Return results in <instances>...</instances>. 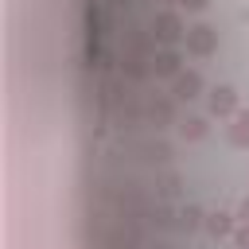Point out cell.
Returning <instances> with one entry per match:
<instances>
[{
    "mask_svg": "<svg viewBox=\"0 0 249 249\" xmlns=\"http://www.w3.org/2000/svg\"><path fill=\"white\" fill-rule=\"evenodd\" d=\"M187 51H191L195 58H210V54L218 51V31H214L210 23H195V27H187Z\"/></svg>",
    "mask_w": 249,
    "mask_h": 249,
    "instance_id": "cell-1",
    "label": "cell"
},
{
    "mask_svg": "<svg viewBox=\"0 0 249 249\" xmlns=\"http://www.w3.org/2000/svg\"><path fill=\"white\" fill-rule=\"evenodd\" d=\"M152 35H156V43H163V47H175L179 39H187V31H183V23H179L175 12H160L156 23H152Z\"/></svg>",
    "mask_w": 249,
    "mask_h": 249,
    "instance_id": "cell-2",
    "label": "cell"
},
{
    "mask_svg": "<svg viewBox=\"0 0 249 249\" xmlns=\"http://www.w3.org/2000/svg\"><path fill=\"white\" fill-rule=\"evenodd\" d=\"M210 113L214 117H233L237 113V89L233 86H214L210 89Z\"/></svg>",
    "mask_w": 249,
    "mask_h": 249,
    "instance_id": "cell-3",
    "label": "cell"
},
{
    "mask_svg": "<svg viewBox=\"0 0 249 249\" xmlns=\"http://www.w3.org/2000/svg\"><path fill=\"white\" fill-rule=\"evenodd\" d=\"M179 51H171V47H163V51H156V58H152V74L156 78H179L183 70H179Z\"/></svg>",
    "mask_w": 249,
    "mask_h": 249,
    "instance_id": "cell-4",
    "label": "cell"
},
{
    "mask_svg": "<svg viewBox=\"0 0 249 249\" xmlns=\"http://www.w3.org/2000/svg\"><path fill=\"white\" fill-rule=\"evenodd\" d=\"M198 89H202V78H198L195 70H187V74H179V78H175V86H171V93H175V101H191V97H198Z\"/></svg>",
    "mask_w": 249,
    "mask_h": 249,
    "instance_id": "cell-5",
    "label": "cell"
},
{
    "mask_svg": "<svg viewBox=\"0 0 249 249\" xmlns=\"http://www.w3.org/2000/svg\"><path fill=\"white\" fill-rule=\"evenodd\" d=\"M233 214H226V210H214V214H206V233L210 237H233Z\"/></svg>",
    "mask_w": 249,
    "mask_h": 249,
    "instance_id": "cell-6",
    "label": "cell"
},
{
    "mask_svg": "<svg viewBox=\"0 0 249 249\" xmlns=\"http://www.w3.org/2000/svg\"><path fill=\"white\" fill-rule=\"evenodd\" d=\"M230 144H233V148H249V109H237V113H233Z\"/></svg>",
    "mask_w": 249,
    "mask_h": 249,
    "instance_id": "cell-7",
    "label": "cell"
},
{
    "mask_svg": "<svg viewBox=\"0 0 249 249\" xmlns=\"http://www.w3.org/2000/svg\"><path fill=\"white\" fill-rule=\"evenodd\" d=\"M179 132H183V140H202V136H206V121H202V117H187V121L179 124Z\"/></svg>",
    "mask_w": 249,
    "mask_h": 249,
    "instance_id": "cell-8",
    "label": "cell"
},
{
    "mask_svg": "<svg viewBox=\"0 0 249 249\" xmlns=\"http://www.w3.org/2000/svg\"><path fill=\"white\" fill-rule=\"evenodd\" d=\"M179 226H183V230H198V226H206V218H202V210H198V206H187Z\"/></svg>",
    "mask_w": 249,
    "mask_h": 249,
    "instance_id": "cell-9",
    "label": "cell"
},
{
    "mask_svg": "<svg viewBox=\"0 0 249 249\" xmlns=\"http://www.w3.org/2000/svg\"><path fill=\"white\" fill-rule=\"evenodd\" d=\"M233 245H237V249H249V222H241V226L233 230Z\"/></svg>",
    "mask_w": 249,
    "mask_h": 249,
    "instance_id": "cell-10",
    "label": "cell"
},
{
    "mask_svg": "<svg viewBox=\"0 0 249 249\" xmlns=\"http://www.w3.org/2000/svg\"><path fill=\"white\" fill-rule=\"evenodd\" d=\"M237 218H241V222H249V195L241 198V206H237Z\"/></svg>",
    "mask_w": 249,
    "mask_h": 249,
    "instance_id": "cell-11",
    "label": "cell"
},
{
    "mask_svg": "<svg viewBox=\"0 0 249 249\" xmlns=\"http://www.w3.org/2000/svg\"><path fill=\"white\" fill-rule=\"evenodd\" d=\"M183 8H191V12H198V8H206V0H183Z\"/></svg>",
    "mask_w": 249,
    "mask_h": 249,
    "instance_id": "cell-12",
    "label": "cell"
},
{
    "mask_svg": "<svg viewBox=\"0 0 249 249\" xmlns=\"http://www.w3.org/2000/svg\"><path fill=\"white\" fill-rule=\"evenodd\" d=\"M167 4H183V0H167Z\"/></svg>",
    "mask_w": 249,
    "mask_h": 249,
    "instance_id": "cell-13",
    "label": "cell"
}]
</instances>
